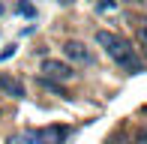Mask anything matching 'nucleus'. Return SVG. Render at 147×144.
Segmentation results:
<instances>
[{
    "label": "nucleus",
    "instance_id": "f257e3e1",
    "mask_svg": "<svg viewBox=\"0 0 147 144\" xmlns=\"http://www.w3.org/2000/svg\"><path fill=\"white\" fill-rule=\"evenodd\" d=\"M96 42L102 45L105 51H108V57L117 63L120 69H126V72H144V60L135 54V48H132V42L129 39H123V36H117V33H111V30H96Z\"/></svg>",
    "mask_w": 147,
    "mask_h": 144
},
{
    "label": "nucleus",
    "instance_id": "f03ea898",
    "mask_svg": "<svg viewBox=\"0 0 147 144\" xmlns=\"http://www.w3.org/2000/svg\"><path fill=\"white\" fill-rule=\"evenodd\" d=\"M63 54L69 63H78V66H93V51L87 48L84 42H78V39H69V42H63Z\"/></svg>",
    "mask_w": 147,
    "mask_h": 144
},
{
    "label": "nucleus",
    "instance_id": "7ed1b4c3",
    "mask_svg": "<svg viewBox=\"0 0 147 144\" xmlns=\"http://www.w3.org/2000/svg\"><path fill=\"white\" fill-rule=\"evenodd\" d=\"M42 75L45 78H54V81H69L75 72L66 60H54V57H45L42 60Z\"/></svg>",
    "mask_w": 147,
    "mask_h": 144
},
{
    "label": "nucleus",
    "instance_id": "20e7f679",
    "mask_svg": "<svg viewBox=\"0 0 147 144\" xmlns=\"http://www.w3.org/2000/svg\"><path fill=\"white\" fill-rule=\"evenodd\" d=\"M0 90H3L6 96H12V99H24V96H27L24 81L18 75H12V72H0Z\"/></svg>",
    "mask_w": 147,
    "mask_h": 144
},
{
    "label": "nucleus",
    "instance_id": "39448f33",
    "mask_svg": "<svg viewBox=\"0 0 147 144\" xmlns=\"http://www.w3.org/2000/svg\"><path fill=\"white\" fill-rule=\"evenodd\" d=\"M39 135V144H63L69 138V126H45Z\"/></svg>",
    "mask_w": 147,
    "mask_h": 144
},
{
    "label": "nucleus",
    "instance_id": "423d86ee",
    "mask_svg": "<svg viewBox=\"0 0 147 144\" xmlns=\"http://www.w3.org/2000/svg\"><path fill=\"white\" fill-rule=\"evenodd\" d=\"M6 144H39V135L33 132V129H24V132H12Z\"/></svg>",
    "mask_w": 147,
    "mask_h": 144
},
{
    "label": "nucleus",
    "instance_id": "0eeeda50",
    "mask_svg": "<svg viewBox=\"0 0 147 144\" xmlns=\"http://www.w3.org/2000/svg\"><path fill=\"white\" fill-rule=\"evenodd\" d=\"M39 84H42L45 90H51V93H57V96H66V93H63V87H60L54 78H45V75H39Z\"/></svg>",
    "mask_w": 147,
    "mask_h": 144
},
{
    "label": "nucleus",
    "instance_id": "6e6552de",
    "mask_svg": "<svg viewBox=\"0 0 147 144\" xmlns=\"http://www.w3.org/2000/svg\"><path fill=\"white\" fill-rule=\"evenodd\" d=\"M15 51H18V45H6V48L0 51V63H3V60H9V57L15 54Z\"/></svg>",
    "mask_w": 147,
    "mask_h": 144
},
{
    "label": "nucleus",
    "instance_id": "1a4fd4ad",
    "mask_svg": "<svg viewBox=\"0 0 147 144\" xmlns=\"http://www.w3.org/2000/svg\"><path fill=\"white\" fill-rule=\"evenodd\" d=\"M96 6H99V9H102V12H105V9L111 12V9H114V6H117V0H96Z\"/></svg>",
    "mask_w": 147,
    "mask_h": 144
},
{
    "label": "nucleus",
    "instance_id": "9d476101",
    "mask_svg": "<svg viewBox=\"0 0 147 144\" xmlns=\"http://www.w3.org/2000/svg\"><path fill=\"white\" fill-rule=\"evenodd\" d=\"M18 12H21V15H36V9H33L30 3H24V0L18 3Z\"/></svg>",
    "mask_w": 147,
    "mask_h": 144
},
{
    "label": "nucleus",
    "instance_id": "9b49d317",
    "mask_svg": "<svg viewBox=\"0 0 147 144\" xmlns=\"http://www.w3.org/2000/svg\"><path fill=\"white\" fill-rule=\"evenodd\" d=\"M138 39L147 45V21H144V24H138Z\"/></svg>",
    "mask_w": 147,
    "mask_h": 144
},
{
    "label": "nucleus",
    "instance_id": "f8f14e48",
    "mask_svg": "<svg viewBox=\"0 0 147 144\" xmlns=\"http://www.w3.org/2000/svg\"><path fill=\"white\" fill-rule=\"evenodd\" d=\"M138 144H147V126H141V132H138Z\"/></svg>",
    "mask_w": 147,
    "mask_h": 144
},
{
    "label": "nucleus",
    "instance_id": "ddd939ff",
    "mask_svg": "<svg viewBox=\"0 0 147 144\" xmlns=\"http://www.w3.org/2000/svg\"><path fill=\"white\" fill-rule=\"evenodd\" d=\"M0 15H3V3H0Z\"/></svg>",
    "mask_w": 147,
    "mask_h": 144
},
{
    "label": "nucleus",
    "instance_id": "4468645a",
    "mask_svg": "<svg viewBox=\"0 0 147 144\" xmlns=\"http://www.w3.org/2000/svg\"><path fill=\"white\" fill-rule=\"evenodd\" d=\"M111 144H123V141H111Z\"/></svg>",
    "mask_w": 147,
    "mask_h": 144
}]
</instances>
